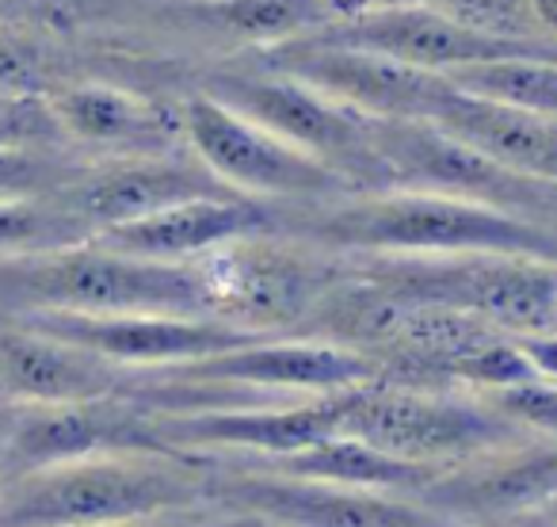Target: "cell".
I'll return each instance as SVG.
<instances>
[{"label": "cell", "instance_id": "obj_14", "mask_svg": "<svg viewBox=\"0 0 557 527\" xmlns=\"http://www.w3.org/2000/svg\"><path fill=\"white\" fill-rule=\"evenodd\" d=\"M111 451H169L157 436L153 417L126 397L70 405H16L0 432L4 478L32 474L54 463H73Z\"/></svg>", "mask_w": 557, "mask_h": 527}, {"label": "cell", "instance_id": "obj_5", "mask_svg": "<svg viewBox=\"0 0 557 527\" xmlns=\"http://www.w3.org/2000/svg\"><path fill=\"white\" fill-rule=\"evenodd\" d=\"M341 436H356L386 455L435 470H455L488 451L527 440L523 428L504 420L473 390L417 387L397 379H379L351 390Z\"/></svg>", "mask_w": 557, "mask_h": 527}, {"label": "cell", "instance_id": "obj_4", "mask_svg": "<svg viewBox=\"0 0 557 527\" xmlns=\"http://www.w3.org/2000/svg\"><path fill=\"white\" fill-rule=\"evenodd\" d=\"M351 275L405 303L473 314L508 336L557 333V264L539 256H359Z\"/></svg>", "mask_w": 557, "mask_h": 527}, {"label": "cell", "instance_id": "obj_33", "mask_svg": "<svg viewBox=\"0 0 557 527\" xmlns=\"http://www.w3.org/2000/svg\"><path fill=\"white\" fill-rule=\"evenodd\" d=\"M534 519H557V501L549 504V508H542V512H539V516H534Z\"/></svg>", "mask_w": 557, "mask_h": 527}, {"label": "cell", "instance_id": "obj_16", "mask_svg": "<svg viewBox=\"0 0 557 527\" xmlns=\"http://www.w3.org/2000/svg\"><path fill=\"white\" fill-rule=\"evenodd\" d=\"M417 497L462 527H519L557 501V440L527 436L488 451L440 474Z\"/></svg>", "mask_w": 557, "mask_h": 527}, {"label": "cell", "instance_id": "obj_8", "mask_svg": "<svg viewBox=\"0 0 557 527\" xmlns=\"http://www.w3.org/2000/svg\"><path fill=\"white\" fill-rule=\"evenodd\" d=\"M180 115H184V146L245 199L325 203L356 192L341 172L325 169L310 154L240 111L225 108L214 96L191 93L180 103Z\"/></svg>", "mask_w": 557, "mask_h": 527}, {"label": "cell", "instance_id": "obj_31", "mask_svg": "<svg viewBox=\"0 0 557 527\" xmlns=\"http://www.w3.org/2000/svg\"><path fill=\"white\" fill-rule=\"evenodd\" d=\"M123 527H256L245 519H225L214 512H199V516H176V519H146V524H123Z\"/></svg>", "mask_w": 557, "mask_h": 527}, {"label": "cell", "instance_id": "obj_18", "mask_svg": "<svg viewBox=\"0 0 557 527\" xmlns=\"http://www.w3.org/2000/svg\"><path fill=\"white\" fill-rule=\"evenodd\" d=\"M275 233V210L260 199H191L180 207L157 210L138 222H123L100 230L96 241L115 253L141 256L161 264H195L207 260L218 248H230L237 241Z\"/></svg>", "mask_w": 557, "mask_h": 527}, {"label": "cell", "instance_id": "obj_2", "mask_svg": "<svg viewBox=\"0 0 557 527\" xmlns=\"http://www.w3.org/2000/svg\"><path fill=\"white\" fill-rule=\"evenodd\" d=\"M210 512L207 463L180 451H111L4 478L0 527H123Z\"/></svg>", "mask_w": 557, "mask_h": 527}, {"label": "cell", "instance_id": "obj_7", "mask_svg": "<svg viewBox=\"0 0 557 527\" xmlns=\"http://www.w3.org/2000/svg\"><path fill=\"white\" fill-rule=\"evenodd\" d=\"M202 93L248 115L252 123L268 126L271 134L310 154L325 169L341 172L356 192H389L394 187L386 161L371 142V119L329 100L306 81L275 70L214 73Z\"/></svg>", "mask_w": 557, "mask_h": 527}, {"label": "cell", "instance_id": "obj_12", "mask_svg": "<svg viewBox=\"0 0 557 527\" xmlns=\"http://www.w3.org/2000/svg\"><path fill=\"white\" fill-rule=\"evenodd\" d=\"M16 321L77 344L131 375L195 364L268 336L222 318H176V314H20Z\"/></svg>", "mask_w": 557, "mask_h": 527}, {"label": "cell", "instance_id": "obj_1", "mask_svg": "<svg viewBox=\"0 0 557 527\" xmlns=\"http://www.w3.org/2000/svg\"><path fill=\"white\" fill-rule=\"evenodd\" d=\"M275 233L348 256L504 253L557 264V230L539 218L435 192H351L325 203H290Z\"/></svg>", "mask_w": 557, "mask_h": 527}, {"label": "cell", "instance_id": "obj_15", "mask_svg": "<svg viewBox=\"0 0 557 527\" xmlns=\"http://www.w3.org/2000/svg\"><path fill=\"white\" fill-rule=\"evenodd\" d=\"M225 187L191 149H169V154H126V157H96L85 161L58 199L81 218L92 233L111 225L138 222L157 210L180 207L191 199H233Z\"/></svg>", "mask_w": 557, "mask_h": 527}, {"label": "cell", "instance_id": "obj_21", "mask_svg": "<svg viewBox=\"0 0 557 527\" xmlns=\"http://www.w3.org/2000/svg\"><path fill=\"white\" fill-rule=\"evenodd\" d=\"M230 463H248V466H260V470L290 474V478L336 481V486H356V489H386V493H409V497H417L440 474H447V470H435V466H420L409 463V458L386 455V451L341 432L325 436V440L310 443V448L295 451V455L230 458Z\"/></svg>", "mask_w": 557, "mask_h": 527}, {"label": "cell", "instance_id": "obj_34", "mask_svg": "<svg viewBox=\"0 0 557 527\" xmlns=\"http://www.w3.org/2000/svg\"><path fill=\"white\" fill-rule=\"evenodd\" d=\"M0 489H4V470H0Z\"/></svg>", "mask_w": 557, "mask_h": 527}, {"label": "cell", "instance_id": "obj_32", "mask_svg": "<svg viewBox=\"0 0 557 527\" xmlns=\"http://www.w3.org/2000/svg\"><path fill=\"white\" fill-rule=\"evenodd\" d=\"M531 9L539 16V24L546 27V35L557 39V0H531Z\"/></svg>", "mask_w": 557, "mask_h": 527}, {"label": "cell", "instance_id": "obj_9", "mask_svg": "<svg viewBox=\"0 0 557 527\" xmlns=\"http://www.w3.org/2000/svg\"><path fill=\"white\" fill-rule=\"evenodd\" d=\"M263 65L306 81L329 100L379 123H432L435 111L455 96V85L443 73L417 70L379 50L351 47L325 35L263 50Z\"/></svg>", "mask_w": 557, "mask_h": 527}, {"label": "cell", "instance_id": "obj_19", "mask_svg": "<svg viewBox=\"0 0 557 527\" xmlns=\"http://www.w3.org/2000/svg\"><path fill=\"white\" fill-rule=\"evenodd\" d=\"M50 111L70 146L100 149L103 157L169 154L184 149V115L180 108L115 85H70L47 93Z\"/></svg>", "mask_w": 557, "mask_h": 527}, {"label": "cell", "instance_id": "obj_24", "mask_svg": "<svg viewBox=\"0 0 557 527\" xmlns=\"http://www.w3.org/2000/svg\"><path fill=\"white\" fill-rule=\"evenodd\" d=\"M92 237L96 233L58 195H50V199L0 203V260L50 253V248H70Z\"/></svg>", "mask_w": 557, "mask_h": 527}, {"label": "cell", "instance_id": "obj_22", "mask_svg": "<svg viewBox=\"0 0 557 527\" xmlns=\"http://www.w3.org/2000/svg\"><path fill=\"white\" fill-rule=\"evenodd\" d=\"M199 32L222 35L240 47H283L344 20L336 0H184Z\"/></svg>", "mask_w": 557, "mask_h": 527}, {"label": "cell", "instance_id": "obj_11", "mask_svg": "<svg viewBox=\"0 0 557 527\" xmlns=\"http://www.w3.org/2000/svg\"><path fill=\"white\" fill-rule=\"evenodd\" d=\"M356 390V387H351ZM351 390L298 397L275 405L202 413H149L169 451L199 458H278L336 436L348 413Z\"/></svg>", "mask_w": 557, "mask_h": 527}, {"label": "cell", "instance_id": "obj_17", "mask_svg": "<svg viewBox=\"0 0 557 527\" xmlns=\"http://www.w3.org/2000/svg\"><path fill=\"white\" fill-rule=\"evenodd\" d=\"M131 371L50 333L0 318V397L12 405H70L119 397Z\"/></svg>", "mask_w": 557, "mask_h": 527}, {"label": "cell", "instance_id": "obj_23", "mask_svg": "<svg viewBox=\"0 0 557 527\" xmlns=\"http://www.w3.org/2000/svg\"><path fill=\"white\" fill-rule=\"evenodd\" d=\"M447 77L450 85L478 96V100L557 119V62H549V58H508V62L466 65Z\"/></svg>", "mask_w": 557, "mask_h": 527}, {"label": "cell", "instance_id": "obj_3", "mask_svg": "<svg viewBox=\"0 0 557 527\" xmlns=\"http://www.w3.org/2000/svg\"><path fill=\"white\" fill-rule=\"evenodd\" d=\"M20 314H176L218 318L199 264L126 256L100 241L0 260V318Z\"/></svg>", "mask_w": 557, "mask_h": 527}, {"label": "cell", "instance_id": "obj_20", "mask_svg": "<svg viewBox=\"0 0 557 527\" xmlns=\"http://www.w3.org/2000/svg\"><path fill=\"white\" fill-rule=\"evenodd\" d=\"M432 126L458 138L462 146L478 149L500 169L516 172L534 184L557 187V119L534 115V111L504 108L493 100L455 88L447 103L435 111Z\"/></svg>", "mask_w": 557, "mask_h": 527}, {"label": "cell", "instance_id": "obj_26", "mask_svg": "<svg viewBox=\"0 0 557 527\" xmlns=\"http://www.w3.org/2000/svg\"><path fill=\"white\" fill-rule=\"evenodd\" d=\"M409 4H432V9L455 16L458 24L504 35V39H554L539 24L531 0H409Z\"/></svg>", "mask_w": 557, "mask_h": 527}, {"label": "cell", "instance_id": "obj_6", "mask_svg": "<svg viewBox=\"0 0 557 527\" xmlns=\"http://www.w3.org/2000/svg\"><path fill=\"white\" fill-rule=\"evenodd\" d=\"M202 463L210 512L256 527H462L409 493L290 478L230 458Z\"/></svg>", "mask_w": 557, "mask_h": 527}, {"label": "cell", "instance_id": "obj_25", "mask_svg": "<svg viewBox=\"0 0 557 527\" xmlns=\"http://www.w3.org/2000/svg\"><path fill=\"white\" fill-rule=\"evenodd\" d=\"M85 169L65 146H0V203L50 199Z\"/></svg>", "mask_w": 557, "mask_h": 527}, {"label": "cell", "instance_id": "obj_28", "mask_svg": "<svg viewBox=\"0 0 557 527\" xmlns=\"http://www.w3.org/2000/svg\"><path fill=\"white\" fill-rule=\"evenodd\" d=\"M0 146H65L62 126L47 96H4L0 93Z\"/></svg>", "mask_w": 557, "mask_h": 527}, {"label": "cell", "instance_id": "obj_29", "mask_svg": "<svg viewBox=\"0 0 557 527\" xmlns=\"http://www.w3.org/2000/svg\"><path fill=\"white\" fill-rule=\"evenodd\" d=\"M0 93L4 96H47V70L35 42L0 27Z\"/></svg>", "mask_w": 557, "mask_h": 527}, {"label": "cell", "instance_id": "obj_30", "mask_svg": "<svg viewBox=\"0 0 557 527\" xmlns=\"http://www.w3.org/2000/svg\"><path fill=\"white\" fill-rule=\"evenodd\" d=\"M519 352L527 356L531 371L539 379L557 382V333H531V336H516Z\"/></svg>", "mask_w": 557, "mask_h": 527}, {"label": "cell", "instance_id": "obj_13", "mask_svg": "<svg viewBox=\"0 0 557 527\" xmlns=\"http://www.w3.org/2000/svg\"><path fill=\"white\" fill-rule=\"evenodd\" d=\"M318 35L379 50L386 58H397V62L428 73H443V77L466 70V65L508 62V58H549V62H557V39H504V35L458 24L455 16L432 9V4H382V9L336 20L333 27Z\"/></svg>", "mask_w": 557, "mask_h": 527}, {"label": "cell", "instance_id": "obj_27", "mask_svg": "<svg viewBox=\"0 0 557 527\" xmlns=\"http://www.w3.org/2000/svg\"><path fill=\"white\" fill-rule=\"evenodd\" d=\"M473 394L485 397L504 420L519 425L527 436L557 440V382L523 379V382H508V387L473 390Z\"/></svg>", "mask_w": 557, "mask_h": 527}, {"label": "cell", "instance_id": "obj_10", "mask_svg": "<svg viewBox=\"0 0 557 527\" xmlns=\"http://www.w3.org/2000/svg\"><path fill=\"white\" fill-rule=\"evenodd\" d=\"M371 142L386 161L394 187L488 203V207L527 218H539V210H546L557 199L554 184H534V180L516 176L432 123H379V119H371Z\"/></svg>", "mask_w": 557, "mask_h": 527}]
</instances>
